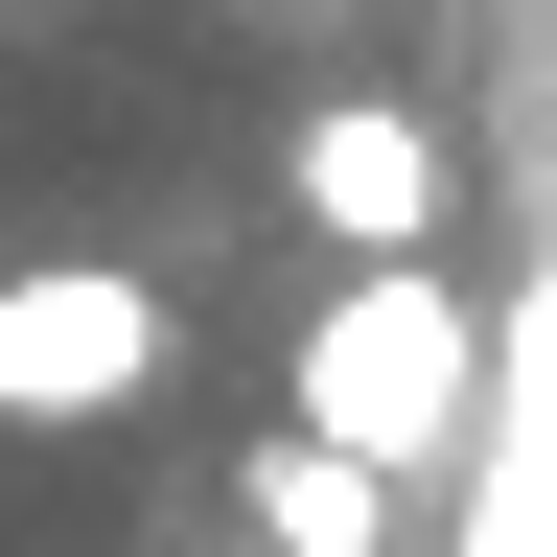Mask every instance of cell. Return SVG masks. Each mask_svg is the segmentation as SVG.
Returning <instances> with one entry per match:
<instances>
[{
	"instance_id": "cell-1",
	"label": "cell",
	"mask_w": 557,
	"mask_h": 557,
	"mask_svg": "<svg viewBox=\"0 0 557 557\" xmlns=\"http://www.w3.org/2000/svg\"><path fill=\"white\" fill-rule=\"evenodd\" d=\"M278 395H302V442H348V465H465L487 442V302H465V278L442 256H348V302L302 325V372H278Z\"/></svg>"
},
{
	"instance_id": "cell-2",
	"label": "cell",
	"mask_w": 557,
	"mask_h": 557,
	"mask_svg": "<svg viewBox=\"0 0 557 557\" xmlns=\"http://www.w3.org/2000/svg\"><path fill=\"white\" fill-rule=\"evenodd\" d=\"M163 348H186V302H163L139 256H24V278H0V418H24V442L139 418V395H163Z\"/></svg>"
},
{
	"instance_id": "cell-3",
	"label": "cell",
	"mask_w": 557,
	"mask_h": 557,
	"mask_svg": "<svg viewBox=\"0 0 557 557\" xmlns=\"http://www.w3.org/2000/svg\"><path fill=\"white\" fill-rule=\"evenodd\" d=\"M278 186H302L325 256H418V233H442V139H418L395 94H325L302 139H278Z\"/></svg>"
},
{
	"instance_id": "cell-4",
	"label": "cell",
	"mask_w": 557,
	"mask_h": 557,
	"mask_svg": "<svg viewBox=\"0 0 557 557\" xmlns=\"http://www.w3.org/2000/svg\"><path fill=\"white\" fill-rule=\"evenodd\" d=\"M233 511H256V557H395V465H348V442H278L233 465Z\"/></svg>"
}]
</instances>
